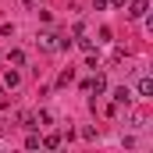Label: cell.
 <instances>
[{"instance_id": "1", "label": "cell", "mask_w": 153, "mask_h": 153, "mask_svg": "<svg viewBox=\"0 0 153 153\" xmlns=\"http://www.w3.org/2000/svg\"><path fill=\"white\" fill-rule=\"evenodd\" d=\"M128 18H135V22L146 18V0H132V4H128Z\"/></svg>"}, {"instance_id": "2", "label": "cell", "mask_w": 153, "mask_h": 153, "mask_svg": "<svg viewBox=\"0 0 153 153\" xmlns=\"http://www.w3.org/2000/svg\"><path fill=\"white\" fill-rule=\"evenodd\" d=\"M57 43H61V36H53V32H43V36H39V46H43V50H50V53L57 50Z\"/></svg>"}, {"instance_id": "3", "label": "cell", "mask_w": 153, "mask_h": 153, "mask_svg": "<svg viewBox=\"0 0 153 153\" xmlns=\"http://www.w3.org/2000/svg\"><path fill=\"white\" fill-rule=\"evenodd\" d=\"M22 128L36 132V128H39V117H36V114H22Z\"/></svg>"}, {"instance_id": "4", "label": "cell", "mask_w": 153, "mask_h": 153, "mask_svg": "<svg viewBox=\"0 0 153 153\" xmlns=\"http://www.w3.org/2000/svg\"><path fill=\"white\" fill-rule=\"evenodd\" d=\"M128 100H132V93H128L125 85H121V89H114V103H128Z\"/></svg>"}, {"instance_id": "5", "label": "cell", "mask_w": 153, "mask_h": 153, "mask_svg": "<svg viewBox=\"0 0 153 153\" xmlns=\"http://www.w3.org/2000/svg\"><path fill=\"white\" fill-rule=\"evenodd\" d=\"M139 96H153V78H143L139 82Z\"/></svg>"}, {"instance_id": "6", "label": "cell", "mask_w": 153, "mask_h": 153, "mask_svg": "<svg viewBox=\"0 0 153 153\" xmlns=\"http://www.w3.org/2000/svg\"><path fill=\"white\" fill-rule=\"evenodd\" d=\"M43 146H46V150H57V146H61V135H46Z\"/></svg>"}, {"instance_id": "7", "label": "cell", "mask_w": 153, "mask_h": 153, "mask_svg": "<svg viewBox=\"0 0 153 153\" xmlns=\"http://www.w3.org/2000/svg\"><path fill=\"white\" fill-rule=\"evenodd\" d=\"M11 64H25V53L22 50H11Z\"/></svg>"}, {"instance_id": "8", "label": "cell", "mask_w": 153, "mask_h": 153, "mask_svg": "<svg viewBox=\"0 0 153 153\" xmlns=\"http://www.w3.org/2000/svg\"><path fill=\"white\" fill-rule=\"evenodd\" d=\"M4 82H7V89H14V85H18V71H7V78H4Z\"/></svg>"}, {"instance_id": "9", "label": "cell", "mask_w": 153, "mask_h": 153, "mask_svg": "<svg viewBox=\"0 0 153 153\" xmlns=\"http://www.w3.org/2000/svg\"><path fill=\"white\" fill-rule=\"evenodd\" d=\"M71 78H75V71H71V68H68V71H61V78H57V82H61V85H68V82H71Z\"/></svg>"}, {"instance_id": "10", "label": "cell", "mask_w": 153, "mask_h": 153, "mask_svg": "<svg viewBox=\"0 0 153 153\" xmlns=\"http://www.w3.org/2000/svg\"><path fill=\"white\" fill-rule=\"evenodd\" d=\"M4 107H7V93H0V111H4Z\"/></svg>"}]
</instances>
